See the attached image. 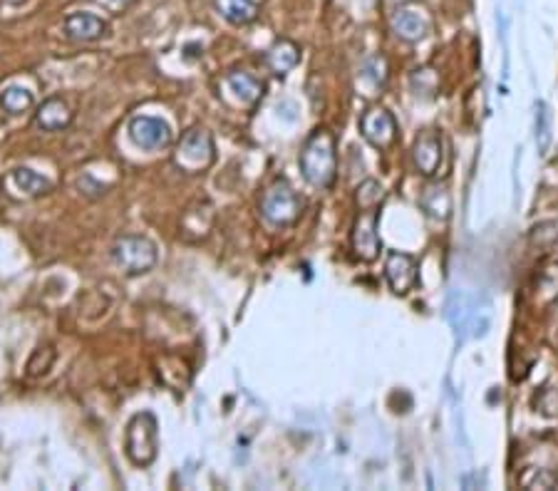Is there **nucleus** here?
Returning <instances> with one entry per match:
<instances>
[{"label":"nucleus","instance_id":"nucleus-1","mask_svg":"<svg viewBox=\"0 0 558 491\" xmlns=\"http://www.w3.org/2000/svg\"><path fill=\"white\" fill-rule=\"evenodd\" d=\"M301 174L305 182L318 189L333 186L335 174H338V154H335V137L331 129H315L303 144Z\"/></svg>","mask_w":558,"mask_h":491},{"label":"nucleus","instance_id":"nucleus-2","mask_svg":"<svg viewBox=\"0 0 558 491\" xmlns=\"http://www.w3.org/2000/svg\"><path fill=\"white\" fill-rule=\"evenodd\" d=\"M124 454L140 469H147V467H151L157 461V454H159V422L147 409L137 412L127 422Z\"/></svg>","mask_w":558,"mask_h":491},{"label":"nucleus","instance_id":"nucleus-3","mask_svg":"<svg viewBox=\"0 0 558 491\" xmlns=\"http://www.w3.org/2000/svg\"><path fill=\"white\" fill-rule=\"evenodd\" d=\"M112 261L124 276H144L157 266L159 254H157V244L151 238L140 234H127L119 236L112 246Z\"/></svg>","mask_w":558,"mask_h":491},{"label":"nucleus","instance_id":"nucleus-4","mask_svg":"<svg viewBox=\"0 0 558 491\" xmlns=\"http://www.w3.org/2000/svg\"><path fill=\"white\" fill-rule=\"evenodd\" d=\"M216 159V144L211 132L206 129H189L174 151V167L184 174H202Z\"/></svg>","mask_w":558,"mask_h":491},{"label":"nucleus","instance_id":"nucleus-5","mask_svg":"<svg viewBox=\"0 0 558 491\" xmlns=\"http://www.w3.org/2000/svg\"><path fill=\"white\" fill-rule=\"evenodd\" d=\"M303 202L286 179L273 182L261 199V216L270 226H293L301 219Z\"/></svg>","mask_w":558,"mask_h":491},{"label":"nucleus","instance_id":"nucleus-6","mask_svg":"<svg viewBox=\"0 0 558 491\" xmlns=\"http://www.w3.org/2000/svg\"><path fill=\"white\" fill-rule=\"evenodd\" d=\"M377 224H380V206H370V209H357V216L353 221V231H350V246H353L355 258L373 263L380 251H382V241L377 234Z\"/></svg>","mask_w":558,"mask_h":491},{"label":"nucleus","instance_id":"nucleus-7","mask_svg":"<svg viewBox=\"0 0 558 491\" xmlns=\"http://www.w3.org/2000/svg\"><path fill=\"white\" fill-rule=\"evenodd\" d=\"M219 97L228 102L231 108L248 109L258 105V99L263 97V82L251 73L244 70H234L228 75L221 77V85H219Z\"/></svg>","mask_w":558,"mask_h":491},{"label":"nucleus","instance_id":"nucleus-8","mask_svg":"<svg viewBox=\"0 0 558 491\" xmlns=\"http://www.w3.org/2000/svg\"><path fill=\"white\" fill-rule=\"evenodd\" d=\"M360 134L370 147L387 151L392 150L395 142H398V122H395L390 109L370 108L360 117Z\"/></svg>","mask_w":558,"mask_h":491},{"label":"nucleus","instance_id":"nucleus-9","mask_svg":"<svg viewBox=\"0 0 558 491\" xmlns=\"http://www.w3.org/2000/svg\"><path fill=\"white\" fill-rule=\"evenodd\" d=\"M129 139L144 151H161L172 144V127L164 122L161 117H150V115H142L129 122Z\"/></svg>","mask_w":558,"mask_h":491},{"label":"nucleus","instance_id":"nucleus-10","mask_svg":"<svg viewBox=\"0 0 558 491\" xmlns=\"http://www.w3.org/2000/svg\"><path fill=\"white\" fill-rule=\"evenodd\" d=\"M444 161V142L437 129H425L412 144V164L422 177H434Z\"/></svg>","mask_w":558,"mask_h":491},{"label":"nucleus","instance_id":"nucleus-11","mask_svg":"<svg viewBox=\"0 0 558 491\" xmlns=\"http://www.w3.org/2000/svg\"><path fill=\"white\" fill-rule=\"evenodd\" d=\"M385 280L392 293L408 296L417 286L419 266L415 258L402 251H387L385 256Z\"/></svg>","mask_w":558,"mask_h":491},{"label":"nucleus","instance_id":"nucleus-12","mask_svg":"<svg viewBox=\"0 0 558 491\" xmlns=\"http://www.w3.org/2000/svg\"><path fill=\"white\" fill-rule=\"evenodd\" d=\"M392 30L405 43H419L432 30L430 13L425 11V8H417V5H402L392 15Z\"/></svg>","mask_w":558,"mask_h":491},{"label":"nucleus","instance_id":"nucleus-13","mask_svg":"<svg viewBox=\"0 0 558 491\" xmlns=\"http://www.w3.org/2000/svg\"><path fill=\"white\" fill-rule=\"evenodd\" d=\"M154 373L159 377L164 387H169L174 392H186L192 384L193 370L186 357L176 353H164L154 360Z\"/></svg>","mask_w":558,"mask_h":491},{"label":"nucleus","instance_id":"nucleus-14","mask_svg":"<svg viewBox=\"0 0 558 491\" xmlns=\"http://www.w3.org/2000/svg\"><path fill=\"white\" fill-rule=\"evenodd\" d=\"M107 22L95 13H70L63 22V32L73 43H95L102 35H107Z\"/></svg>","mask_w":558,"mask_h":491},{"label":"nucleus","instance_id":"nucleus-15","mask_svg":"<svg viewBox=\"0 0 558 491\" xmlns=\"http://www.w3.org/2000/svg\"><path fill=\"white\" fill-rule=\"evenodd\" d=\"M5 189L11 196H18V199H35L40 194L53 192V182L43 174H38V171L21 167V169H13L5 177Z\"/></svg>","mask_w":558,"mask_h":491},{"label":"nucleus","instance_id":"nucleus-16","mask_svg":"<svg viewBox=\"0 0 558 491\" xmlns=\"http://www.w3.org/2000/svg\"><path fill=\"white\" fill-rule=\"evenodd\" d=\"M73 117H75V112L63 97H50L35 112V125L43 132H60V129H67L73 125Z\"/></svg>","mask_w":558,"mask_h":491},{"label":"nucleus","instance_id":"nucleus-17","mask_svg":"<svg viewBox=\"0 0 558 491\" xmlns=\"http://www.w3.org/2000/svg\"><path fill=\"white\" fill-rule=\"evenodd\" d=\"M298 63H301V50H298V45L290 43V40H279L266 53V65H269V70L273 75H288Z\"/></svg>","mask_w":558,"mask_h":491},{"label":"nucleus","instance_id":"nucleus-18","mask_svg":"<svg viewBox=\"0 0 558 491\" xmlns=\"http://www.w3.org/2000/svg\"><path fill=\"white\" fill-rule=\"evenodd\" d=\"M219 15L231 25H251L258 18V5L253 0H214Z\"/></svg>","mask_w":558,"mask_h":491},{"label":"nucleus","instance_id":"nucleus-19","mask_svg":"<svg viewBox=\"0 0 558 491\" xmlns=\"http://www.w3.org/2000/svg\"><path fill=\"white\" fill-rule=\"evenodd\" d=\"M419 203H422V209H425L432 219H442V221H444L451 211V196L444 186H430V189H425Z\"/></svg>","mask_w":558,"mask_h":491},{"label":"nucleus","instance_id":"nucleus-20","mask_svg":"<svg viewBox=\"0 0 558 491\" xmlns=\"http://www.w3.org/2000/svg\"><path fill=\"white\" fill-rule=\"evenodd\" d=\"M0 105H3V109L8 115H22V112H28L35 105V97L25 87L11 85L5 87V90H0Z\"/></svg>","mask_w":558,"mask_h":491},{"label":"nucleus","instance_id":"nucleus-21","mask_svg":"<svg viewBox=\"0 0 558 491\" xmlns=\"http://www.w3.org/2000/svg\"><path fill=\"white\" fill-rule=\"evenodd\" d=\"M55 363V348L50 342H43V345H38L35 350H32L30 360L25 365V375L28 377H43V375L50 373V367Z\"/></svg>","mask_w":558,"mask_h":491},{"label":"nucleus","instance_id":"nucleus-22","mask_svg":"<svg viewBox=\"0 0 558 491\" xmlns=\"http://www.w3.org/2000/svg\"><path fill=\"white\" fill-rule=\"evenodd\" d=\"M385 199V186L377 179H365L355 192V203L357 209H370V206H380Z\"/></svg>","mask_w":558,"mask_h":491},{"label":"nucleus","instance_id":"nucleus-23","mask_svg":"<svg viewBox=\"0 0 558 491\" xmlns=\"http://www.w3.org/2000/svg\"><path fill=\"white\" fill-rule=\"evenodd\" d=\"M537 293L541 303H554L558 298V263H551L538 273Z\"/></svg>","mask_w":558,"mask_h":491},{"label":"nucleus","instance_id":"nucleus-24","mask_svg":"<svg viewBox=\"0 0 558 491\" xmlns=\"http://www.w3.org/2000/svg\"><path fill=\"white\" fill-rule=\"evenodd\" d=\"M360 77L370 80L375 87H385L387 82V63L382 55H375V57H367L363 67H360Z\"/></svg>","mask_w":558,"mask_h":491},{"label":"nucleus","instance_id":"nucleus-25","mask_svg":"<svg viewBox=\"0 0 558 491\" xmlns=\"http://www.w3.org/2000/svg\"><path fill=\"white\" fill-rule=\"evenodd\" d=\"M537 134H538V144H541V150H546L548 147V112H546V105L541 102L538 105V117H537Z\"/></svg>","mask_w":558,"mask_h":491},{"label":"nucleus","instance_id":"nucleus-26","mask_svg":"<svg viewBox=\"0 0 558 491\" xmlns=\"http://www.w3.org/2000/svg\"><path fill=\"white\" fill-rule=\"evenodd\" d=\"M99 3H102L109 13H122V11H127L134 0H99Z\"/></svg>","mask_w":558,"mask_h":491}]
</instances>
